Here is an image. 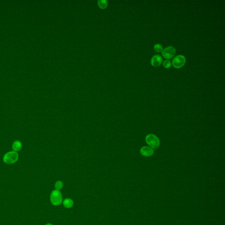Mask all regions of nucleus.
I'll list each match as a JSON object with an SVG mask.
<instances>
[{"mask_svg":"<svg viewBox=\"0 0 225 225\" xmlns=\"http://www.w3.org/2000/svg\"><path fill=\"white\" fill-rule=\"evenodd\" d=\"M186 62V58L183 55H178L174 58L172 65L175 68L179 69L184 67Z\"/></svg>","mask_w":225,"mask_h":225,"instance_id":"obj_4","label":"nucleus"},{"mask_svg":"<svg viewBox=\"0 0 225 225\" xmlns=\"http://www.w3.org/2000/svg\"><path fill=\"white\" fill-rule=\"evenodd\" d=\"M63 205L65 208L67 209H70L73 206L74 202L70 198H66L63 201Z\"/></svg>","mask_w":225,"mask_h":225,"instance_id":"obj_8","label":"nucleus"},{"mask_svg":"<svg viewBox=\"0 0 225 225\" xmlns=\"http://www.w3.org/2000/svg\"><path fill=\"white\" fill-rule=\"evenodd\" d=\"M176 53L175 48L173 46H169L164 48L162 51V54L164 58L171 59L175 55Z\"/></svg>","mask_w":225,"mask_h":225,"instance_id":"obj_5","label":"nucleus"},{"mask_svg":"<svg viewBox=\"0 0 225 225\" xmlns=\"http://www.w3.org/2000/svg\"><path fill=\"white\" fill-rule=\"evenodd\" d=\"M162 58L161 56L156 55L152 58L151 59V64L154 67H158L160 66L162 62Z\"/></svg>","mask_w":225,"mask_h":225,"instance_id":"obj_7","label":"nucleus"},{"mask_svg":"<svg viewBox=\"0 0 225 225\" xmlns=\"http://www.w3.org/2000/svg\"><path fill=\"white\" fill-rule=\"evenodd\" d=\"M146 141L148 145L153 149L158 148L160 144V142L158 138L153 134L148 135L146 136Z\"/></svg>","mask_w":225,"mask_h":225,"instance_id":"obj_2","label":"nucleus"},{"mask_svg":"<svg viewBox=\"0 0 225 225\" xmlns=\"http://www.w3.org/2000/svg\"><path fill=\"white\" fill-rule=\"evenodd\" d=\"M45 225H53L52 224H49V223H48V224H46Z\"/></svg>","mask_w":225,"mask_h":225,"instance_id":"obj_14","label":"nucleus"},{"mask_svg":"<svg viewBox=\"0 0 225 225\" xmlns=\"http://www.w3.org/2000/svg\"><path fill=\"white\" fill-rule=\"evenodd\" d=\"M140 153L144 157H150L154 153V150L152 148L148 147H144L140 149Z\"/></svg>","mask_w":225,"mask_h":225,"instance_id":"obj_6","label":"nucleus"},{"mask_svg":"<svg viewBox=\"0 0 225 225\" xmlns=\"http://www.w3.org/2000/svg\"><path fill=\"white\" fill-rule=\"evenodd\" d=\"M154 50L156 52L160 53V52H161L163 51V47L162 45H161L160 44H157L154 45Z\"/></svg>","mask_w":225,"mask_h":225,"instance_id":"obj_11","label":"nucleus"},{"mask_svg":"<svg viewBox=\"0 0 225 225\" xmlns=\"http://www.w3.org/2000/svg\"><path fill=\"white\" fill-rule=\"evenodd\" d=\"M98 4L101 8H104L107 7V1L104 0H100L98 1Z\"/></svg>","mask_w":225,"mask_h":225,"instance_id":"obj_12","label":"nucleus"},{"mask_svg":"<svg viewBox=\"0 0 225 225\" xmlns=\"http://www.w3.org/2000/svg\"><path fill=\"white\" fill-rule=\"evenodd\" d=\"M19 155L15 151L8 152L4 156L3 161L7 164H13L16 162L18 160Z\"/></svg>","mask_w":225,"mask_h":225,"instance_id":"obj_3","label":"nucleus"},{"mask_svg":"<svg viewBox=\"0 0 225 225\" xmlns=\"http://www.w3.org/2000/svg\"><path fill=\"white\" fill-rule=\"evenodd\" d=\"M22 148V143L19 140H16L13 143L12 145V148L13 151L15 152L19 151Z\"/></svg>","mask_w":225,"mask_h":225,"instance_id":"obj_9","label":"nucleus"},{"mask_svg":"<svg viewBox=\"0 0 225 225\" xmlns=\"http://www.w3.org/2000/svg\"><path fill=\"white\" fill-rule=\"evenodd\" d=\"M63 186H64V184L61 181H57L55 185L56 189L58 190L62 189L63 188Z\"/></svg>","mask_w":225,"mask_h":225,"instance_id":"obj_10","label":"nucleus"},{"mask_svg":"<svg viewBox=\"0 0 225 225\" xmlns=\"http://www.w3.org/2000/svg\"><path fill=\"white\" fill-rule=\"evenodd\" d=\"M171 61L169 60H165L163 62V66L165 68H169L171 67Z\"/></svg>","mask_w":225,"mask_h":225,"instance_id":"obj_13","label":"nucleus"},{"mask_svg":"<svg viewBox=\"0 0 225 225\" xmlns=\"http://www.w3.org/2000/svg\"><path fill=\"white\" fill-rule=\"evenodd\" d=\"M50 201L52 204L54 206H58L63 203V196L59 190H54L50 195Z\"/></svg>","mask_w":225,"mask_h":225,"instance_id":"obj_1","label":"nucleus"}]
</instances>
